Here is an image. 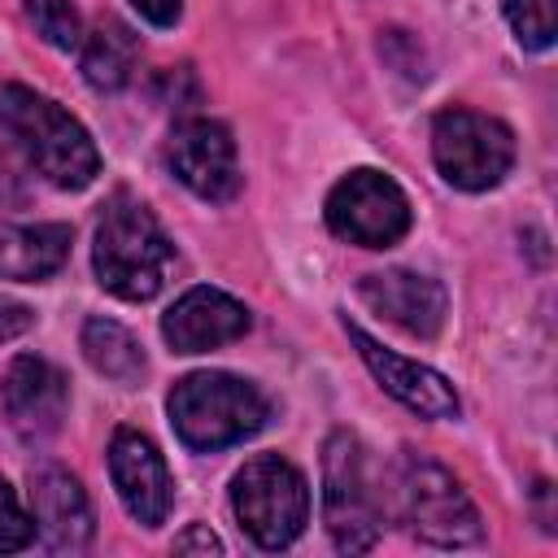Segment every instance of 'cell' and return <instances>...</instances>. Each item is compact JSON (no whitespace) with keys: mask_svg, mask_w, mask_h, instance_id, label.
Returning <instances> with one entry per match:
<instances>
[{"mask_svg":"<svg viewBox=\"0 0 558 558\" xmlns=\"http://www.w3.org/2000/svg\"><path fill=\"white\" fill-rule=\"evenodd\" d=\"M31 536H35V523H31V514L22 510L17 493H13V488L0 480V554L26 549V545H31Z\"/></svg>","mask_w":558,"mask_h":558,"instance_id":"obj_21","label":"cell"},{"mask_svg":"<svg viewBox=\"0 0 558 558\" xmlns=\"http://www.w3.org/2000/svg\"><path fill=\"white\" fill-rule=\"evenodd\" d=\"M83 78L96 92H118L135 74V35L122 22H100L83 44Z\"/></svg>","mask_w":558,"mask_h":558,"instance_id":"obj_17","label":"cell"},{"mask_svg":"<svg viewBox=\"0 0 558 558\" xmlns=\"http://www.w3.org/2000/svg\"><path fill=\"white\" fill-rule=\"evenodd\" d=\"M131 4H135L140 17L153 22V26H174L179 13H183V0H131Z\"/></svg>","mask_w":558,"mask_h":558,"instance_id":"obj_24","label":"cell"},{"mask_svg":"<svg viewBox=\"0 0 558 558\" xmlns=\"http://www.w3.org/2000/svg\"><path fill=\"white\" fill-rule=\"evenodd\" d=\"M344 331H349V340L357 344L366 371L379 379V388H384L388 397H397L405 410H414V414H423V418H453V414H458V392H453V384H449L440 371H432V366H423V362H410V357L384 349V344H379L375 336H366L357 323H344Z\"/></svg>","mask_w":558,"mask_h":558,"instance_id":"obj_12","label":"cell"},{"mask_svg":"<svg viewBox=\"0 0 558 558\" xmlns=\"http://www.w3.org/2000/svg\"><path fill=\"white\" fill-rule=\"evenodd\" d=\"M92 266L105 292L122 301H153L174 270V244L144 201L113 192L96 222Z\"/></svg>","mask_w":558,"mask_h":558,"instance_id":"obj_1","label":"cell"},{"mask_svg":"<svg viewBox=\"0 0 558 558\" xmlns=\"http://www.w3.org/2000/svg\"><path fill=\"white\" fill-rule=\"evenodd\" d=\"M0 401H4V414H9V423H13L17 436L44 440L65 418L70 384H65V375L48 357L22 353V357L9 362V371L0 379Z\"/></svg>","mask_w":558,"mask_h":558,"instance_id":"obj_11","label":"cell"},{"mask_svg":"<svg viewBox=\"0 0 558 558\" xmlns=\"http://www.w3.org/2000/svg\"><path fill=\"white\" fill-rule=\"evenodd\" d=\"M70 257V227L65 222H0V279L39 283L57 275Z\"/></svg>","mask_w":558,"mask_h":558,"instance_id":"obj_16","label":"cell"},{"mask_svg":"<svg viewBox=\"0 0 558 558\" xmlns=\"http://www.w3.org/2000/svg\"><path fill=\"white\" fill-rule=\"evenodd\" d=\"M357 296L379 318H388L392 327H401L405 336H418V340H432L449 314L445 288L418 270H375L357 283Z\"/></svg>","mask_w":558,"mask_h":558,"instance_id":"obj_14","label":"cell"},{"mask_svg":"<svg viewBox=\"0 0 558 558\" xmlns=\"http://www.w3.org/2000/svg\"><path fill=\"white\" fill-rule=\"evenodd\" d=\"M397 501L401 514L410 523V532L427 545L440 549H458V545H475L484 536L480 527V510L471 506L466 488L432 458L405 453L397 466Z\"/></svg>","mask_w":558,"mask_h":558,"instance_id":"obj_5","label":"cell"},{"mask_svg":"<svg viewBox=\"0 0 558 558\" xmlns=\"http://www.w3.org/2000/svg\"><path fill=\"white\" fill-rule=\"evenodd\" d=\"M432 161L445 183L462 192H488L514 166V135L501 118L475 109H445L432 122Z\"/></svg>","mask_w":558,"mask_h":558,"instance_id":"obj_6","label":"cell"},{"mask_svg":"<svg viewBox=\"0 0 558 558\" xmlns=\"http://www.w3.org/2000/svg\"><path fill=\"white\" fill-rule=\"evenodd\" d=\"M231 510H235L240 527L253 536V545L283 549L301 536V527L310 519L305 475L279 453H257L231 480Z\"/></svg>","mask_w":558,"mask_h":558,"instance_id":"obj_4","label":"cell"},{"mask_svg":"<svg viewBox=\"0 0 558 558\" xmlns=\"http://www.w3.org/2000/svg\"><path fill=\"white\" fill-rule=\"evenodd\" d=\"M170 170L201 201H231L240 192L235 140L214 118H183L170 135Z\"/></svg>","mask_w":558,"mask_h":558,"instance_id":"obj_9","label":"cell"},{"mask_svg":"<svg viewBox=\"0 0 558 558\" xmlns=\"http://www.w3.org/2000/svg\"><path fill=\"white\" fill-rule=\"evenodd\" d=\"M109 475H113V488H118V497L135 523H144V527L166 523L170 501H174V484H170L166 458L157 453V445L144 432H131V427L113 432Z\"/></svg>","mask_w":558,"mask_h":558,"instance_id":"obj_10","label":"cell"},{"mask_svg":"<svg viewBox=\"0 0 558 558\" xmlns=\"http://www.w3.org/2000/svg\"><path fill=\"white\" fill-rule=\"evenodd\" d=\"M196 549H201V554H222V541H218L209 527H201V523L187 527L183 536H174V554H196Z\"/></svg>","mask_w":558,"mask_h":558,"instance_id":"obj_23","label":"cell"},{"mask_svg":"<svg viewBox=\"0 0 558 558\" xmlns=\"http://www.w3.org/2000/svg\"><path fill=\"white\" fill-rule=\"evenodd\" d=\"M31 523L57 554H78L92 541V501L65 466L31 471Z\"/></svg>","mask_w":558,"mask_h":558,"instance_id":"obj_15","label":"cell"},{"mask_svg":"<svg viewBox=\"0 0 558 558\" xmlns=\"http://www.w3.org/2000/svg\"><path fill=\"white\" fill-rule=\"evenodd\" d=\"M166 410H170V423H174V436L196 449V453H214V449H227V445H240L248 440L253 432H262L266 423V397L231 375V371H196V375H183L170 397H166Z\"/></svg>","mask_w":558,"mask_h":558,"instance_id":"obj_3","label":"cell"},{"mask_svg":"<svg viewBox=\"0 0 558 558\" xmlns=\"http://www.w3.org/2000/svg\"><path fill=\"white\" fill-rule=\"evenodd\" d=\"M523 48H549L558 35V0H501Z\"/></svg>","mask_w":558,"mask_h":558,"instance_id":"obj_20","label":"cell"},{"mask_svg":"<svg viewBox=\"0 0 558 558\" xmlns=\"http://www.w3.org/2000/svg\"><path fill=\"white\" fill-rule=\"evenodd\" d=\"M83 357L92 362V371H100L113 384H135L144 375L140 340L113 318H87L83 323Z\"/></svg>","mask_w":558,"mask_h":558,"instance_id":"obj_18","label":"cell"},{"mask_svg":"<svg viewBox=\"0 0 558 558\" xmlns=\"http://www.w3.org/2000/svg\"><path fill=\"white\" fill-rule=\"evenodd\" d=\"M31 327H35V310L0 292V344H4V340H17V336L31 331Z\"/></svg>","mask_w":558,"mask_h":558,"instance_id":"obj_22","label":"cell"},{"mask_svg":"<svg viewBox=\"0 0 558 558\" xmlns=\"http://www.w3.org/2000/svg\"><path fill=\"white\" fill-rule=\"evenodd\" d=\"M26 17L44 35V44H52L61 52L83 44V17H78V9L70 0H26Z\"/></svg>","mask_w":558,"mask_h":558,"instance_id":"obj_19","label":"cell"},{"mask_svg":"<svg viewBox=\"0 0 558 558\" xmlns=\"http://www.w3.org/2000/svg\"><path fill=\"white\" fill-rule=\"evenodd\" d=\"M248 331V310L222 288H187L166 314L161 336L174 353H209Z\"/></svg>","mask_w":558,"mask_h":558,"instance_id":"obj_13","label":"cell"},{"mask_svg":"<svg viewBox=\"0 0 558 558\" xmlns=\"http://www.w3.org/2000/svg\"><path fill=\"white\" fill-rule=\"evenodd\" d=\"M331 235L357 248H388L410 231V201L384 170H349L327 192Z\"/></svg>","mask_w":558,"mask_h":558,"instance_id":"obj_8","label":"cell"},{"mask_svg":"<svg viewBox=\"0 0 558 558\" xmlns=\"http://www.w3.org/2000/svg\"><path fill=\"white\" fill-rule=\"evenodd\" d=\"M0 131L22 148V157L65 192L87 187L100 174V153L78 118H70L57 100L22 87L0 83Z\"/></svg>","mask_w":558,"mask_h":558,"instance_id":"obj_2","label":"cell"},{"mask_svg":"<svg viewBox=\"0 0 558 558\" xmlns=\"http://www.w3.org/2000/svg\"><path fill=\"white\" fill-rule=\"evenodd\" d=\"M323 519L336 549L344 554H362L379 541V506L353 432H331L323 449Z\"/></svg>","mask_w":558,"mask_h":558,"instance_id":"obj_7","label":"cell"}]
</instances>
